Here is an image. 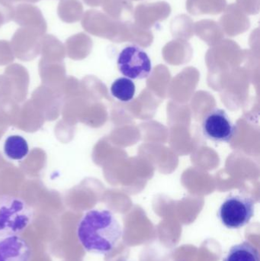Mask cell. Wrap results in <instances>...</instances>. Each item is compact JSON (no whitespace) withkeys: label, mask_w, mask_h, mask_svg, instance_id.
Wrapping results in <instances>:
<instances>
[{"label":"cell","mask_w":260,"mask_h":261,"mask_svg":"<svg viewBox=\"0 0 260 261\" xmlns=\"http://www.w3.org/2000/svg\"><path fill=\"white\" fill-rule=\"evenodd\" d=\"M122 228L108 210H93L85 213L78 224V240L85 251L94 254L111 252L122 236Z\"/></svg>","instance_id":"6da1fadb"},{"label":"cell","mask_w":260,"mask_h":261,"mask_svg":"<svg viewBox=\"0 0 260 261\" xmlns=\"http://www.w3.org/2000/svg\"><path fill=\"white\" fill-rule=\"evenodd\" d=\"M33 208L20 197L0 195V237L19 236L33 220Z\"/></svg>","instance_id":"7a4b0ae2"},{"label":"cell","mask_w":260,"mask_h":261,"mask_svg":"<svg viewBox=\"0 0 260 261\" xmlns=\"http://www.w3.org/2000/svg\"><path fill=\"white\" fill-rule=\"evenodd\" d=\"M255 202L247 195L230 194L218 208V219L230 229H238L250 222L254 214Z\"/></svg>","instance_id":"3957f363"},{"label":"cell","mask_w":260,"mask_h":261,"mask_svg":"<svg viewBox=\"0 0 260 261\" xmlns=\"http://www.w3.org/2000/svg\"><path fill=\"white\" fill-rule=\"evenodd\" d=\"M119 71L131 80L148 78L152 72V64L148 54L136 45L125 47L117 60Z\"/></svg>","instance_id":"277c9868"},{"label":"cell","mask_w":260,"mask_h":261,"mask_svg":"<svg viewBox=\"0 0 260 261\" xmlns=\"http://www.w3.org/2000/svg\"><path fill=\"white\" fill-rule=\"evenodd\" d=\"M204 136L215 142H229L235 137L237 126L224 110L213 109L207 113L201 124Z\"/></svg>","instance_id":"5b68a950"},{"label":"cell","mask_w":260,"mask_h":261,"mask_svg":"<svg viewBox=\"0 0 260 261\" xmlns=\"http://www.w3.org/2000/svg\"><path fill=\"white\" fill-rule=\"evenodd\" d=\"M32 250L19 236L0 239V261H31Z\"/></svg>","instance_id":"8992f818"},{"label":"cell","mask_w":260,"mask_h":261,"mask_svg":"<svg viewBox=\"0 0 260 261\" xmlns=\"http://www.w3.org/2000/svg\"><path fill=\"white\" fill-rule=\"evenodd\" d=\"M13 20L21 27L36 29L43 35L47 32V21L38 6L28 3L17 5Z\"/></svg>","instance_id":"52a82bcc"},{"label":"cell","mask_w":260,"mask_h":261,"mask_svg":"<svg viewBox=\"0 0 260 261\" xmlns=\"http://www.w3.org/2000/svg\"><path fill=\"white\" fill-rule=\"evenodd\" d=\"M42 33L36 29L21 27L17 29L12 38L14 47L19 52L35 50Z\"/></svg>","instance_id":"ba28073f"},{"label":"cell","mask_w":260,"mask_h":261,"mask_svg":"<svg viewBox=\"0 0 260 261\" xmlns=\"http://www.w3.org/2000/svg\"><path fill=\"white\" fill-rule=\"evenodd\" d=\"M5 155L12 161H21L29 152L27 141L20 135H11L6 138L3 147Z\"/></svg>","instance_id":"9c48e42d"},{"label":"cell","mask_w":260,"mask_h":261,"mask_svg":"<svg viewBox=\"0 0 260 261\" xmlns=\"http://www.w3.org/2000/svg\"><path fill=\"white\" fill-rule=\"evenodd\" d=\"M83 8L79 0H61L57 7L60 19L71 24L80 20Z\"/></svg>","instance_id":"30bf717a"},{"label":"cell","mask_w":260,"mask_h":261,"mask_svg":"<svg viewBox=\"0 0 260 261\" xmlns=\"http://www.w3.org/2000/svg\"><path fill=\"white\" fill-rule=\"evenodd\" d=\"M223 261H259V251L250 242H244L232 247Z\"/></svg>","instance_id":"8fae6325"},{"label":"cell","mask_w":260,"mask_h":261,"mask_svg":"<svg viewBox=\"0 0 260 261\" xmlns=\"http://www.w3.org/2000/svg\"><path fill=\"white\" fill-rule=\"evenodd\" d=\"M135 84L128 77H120L114 81L111 86V93L121 102H128L132 100L135 95Z\"/></svg>","instance_id":"7c38bea8"},{"label":"cell","mask_w":260,"mask_h":261,"mask_svg":"<svg viewBox=\"0 0 260 261\" xmlns=\"http://www.w3.org/2000/svg\"><path fill=\"white\" fill-rule=\"evenodd\" d=\"M15 7L8 0H0V28L13 20Z\"/></svg>","instance_id":"4fadbf2b"},{"label":"cell","mask_w":260,"mask_h":261,"mask_svg":"<svg viewBox=\"0 0 260 261\" xmlns=\"http://www.w3.org/2000/svg\"><path fill=\"white\" fill-rule=\"evenodd\" d=\"M10 1L12 2V3H18V2H25V3H36L41 1V0H10Z\"/></svg>","instance_id":"5bb4252c"}]
</instances>
